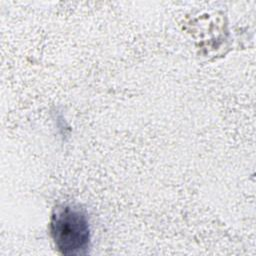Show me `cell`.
Wrapping results in <instances>:
<instances>
[{
	"mask_svg": "<svg viewBox=\"0 0 256 256\" xmlns=\"http://www.w3.org/2000/svg\"><path fill=\"white\" fill-rule=\"evenodd\" d=\"M56 248L64 255H82L90 244L89 223L84 212L71 205L57 209L50 222Z\"/></svg>",
	"mask_w": 256,
	"mask_h": 256,
	"instance_id": "cell-1",
	"label": "cell"
}]
</instances>
